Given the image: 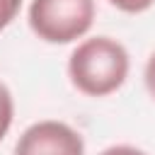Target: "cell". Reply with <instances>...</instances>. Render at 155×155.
Here are the masks:
<instances>
[{"instance_id": "6da1fadb", "label": "cell", "mask_w": 155, "mask_h": 155, "mask_svg": "<svg viewBox=\"0 0 155 155\" xmlns=\"http://www.w3.org/2000/svg\"><path fill=\"white\" fill-rule=\"evenodd\" d=\"M131 70L128 51L111 36H92L80 41L68 58V78L73 87L87 97H107L116 92Z\"/></svg>"}, {"instance_id": "7a4b0ae2", "label": "cell", "mask_w": 155, "mask_h": 155, "mask_svg": "<svg viewBox=\"0 0 155 155\" xmlns=\"http://www.w3.org/2000/svg\"><path fill=\"white\" fill-rule=\"evenodd\" d=\"M94 0H31L29 27L46 44H73L82 39L94 22Z\"/></svg>"}, {"instance_id": "3957f363", "label": "cell", "mask_w": 155, "mask_h": 155, "mask_svg": "<svg viewBox=\"0 0 155 155\" xmlns=\"http://www.w3.org/2000/svg\"><path fill=\"white\" fill-rule=\"evenodd\" d=\"M12 155H85V140L65 121L44 119L22 131Z\"/></svg>"}, {"instance_id": "277c9868", "label": "cell", "mask_w": 155, "mask_h": 155, "mask_svg": "<svg viewBox=\"0 0 155 155\" xmlns=\"http://www.w3.org/2000/svg\"><path fill=\"white\" fill-rule=\"evenodd\" d=\"M12 119H15V102H12V94L5 87V82L0 80V140L7 136Z\"/></svg>"}, {"instance_id": "5b68a950", "label": "cell", "mask_w": 155, "mask_h": 155, "mask_svg": "<svg viewBox=\"0 0 155 155\" xmlns=\"http://www.w3.org/2000/svg\"><path fill=\"white\" fill-rule=\"evenodd\" d=\"M111 7L126 12V15H140L155 5V0H107Z\"/></svg>"}, {"instance_id": "8992f818", "label": "cell", "mask_w": 155, "mask_h": 155, "mask_svg": "<svg viewBox=\"0 0 155 155\" xmlns=\"http://www.w3.org/2000/svg\"><path fill=\"white\" fill-rule=\"evenodd\" d=\"M22 0H0V31L12 24V19L19 15Z\"/></svg>"}, {"instance_id": "52a82bcc", "label": "cell", "mask_w": 155, "mask_h": 155, "mask_svg": "<svg viewBox=\"0 0 155 155\" xmlns=\"http://www.w3.org/2000/svg\"><path fill=\"white\" fill-rule=\"evenodd\" d=\"M143 82H145L148 94L155 99V53H150V58H148V63H145V70H143Z\"/></svg>"}, {"instance_id": "ba28073f", "label": "cell", "mask_w": 155, "mask_h": 155, "mask_svg": "<svg viewBox=\"0 0 155 155\" xmlns=\"http://www.w3.org/2000/svg\"><path fill=\"white\" fill-rule=\"evenodd\" d=\"M99 155H145L140 148H136V145H126V143H121V145H109V148H104Z\"/></svg>"}]
</instances>
